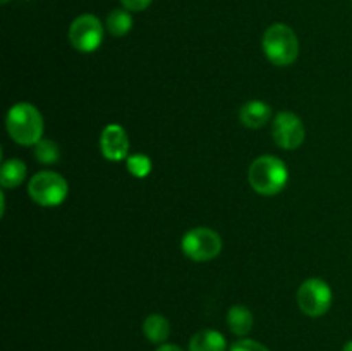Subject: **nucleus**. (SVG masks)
Returning a JSON list of instances; mask_svg holds the SVG:
<instances>
[{
    "label": "nucleus",
    "mask_w": 352,
    "mask_h": 351,
    "mask_svg": "<svg viewBox=\"0 0 352 351\" xmlns=\"http://www.w3.org/2000/svg\"><path fill=\"white\" fill-rule=\"evenodd\" d=\"M2 2H7V0H2Z\"/></svg>",
    "instance_id": "obj_22"
},
{
    "label": "nucleus",
    "mask_w": 352,
    "mask_h": 351,
    "mask_svg": "<svg viewBox=\"0 0 352 351\" xmlns=\"http://www.w3.org/2000/svg\"><path fill=\"white\" fill-rule=\"evenodd\" d=\"M31 200L41 206H57L67 198L69 184L60 174L52 171L36 172L28 182Z\"/></svg>",
    "instance_id": "obj_4"
},
{
    "label": "nucleus",
    "mask_w": 352,
    "mask_h": 351,
    "mask_svg": "<svg viewBox=\"0 0 352 351\" xmlns=\"http://www.w3.org/2000/svg\"><path fill=\"white\" fill-rule=\"evenodd\" d=\"M263 52L272 64L285 67L298 58L299 40L287 24H272L263 34Z\"/></svg>",
    "instance_id": "obj_3"
},
{
    "label": "nucleus",
    "mask_w": 352,
    "mask_h": 351,
    "mask_svg": "<svg viewBox=\"0 0 352 351\" xmlns=\"http://www.w3.org/2000/svg\"><path fill=\"white\" fill-rule=\"evenodd\" d=\"M105 26L107 31H109L112 36H124V34L129 33L131 28H133V17H131L127 9H113L112 12L107 16Z\"/></svg>",
    "instance_id": "obj_15"
},
{
    "label": "nucleus",
    "mask_w": 352,
    "mask_h": 351,
    "mask_svg": "<svg viewBox=\"0 0 352 351\" xmlns=\"http://www.w3.org/2000/svg\"><path fill=\"white\" fill-rule=\"evenodd\" d=\"M298 306L308 317L325 315L332 306V289L322 279H308L298 289Z\"/></svg>",
    "instance_id": "obj_6"
},
{
    "label": "nucleus",
    "mask_w": 352,
    "mask_h": 351,
    "mask_svg": "<svg viewBox=\"0 0 352 351\" xmlns=\"http://www.w3.org/2000/svg\"><path fill=\"white\" fill-rule=\"evenodd\" d=\"M143 334L150 343L165 344L170 336V323L160 313H151L143 322Z\"/></svg>",
    "instance_id": "obj_12"
},
{
    "label": "nucleus",
    "mask_w": 352,
    "mask_h": 351,
    "mask_svg": "<svg viewBox=\"0 0 352 351\" xmlns=\"http://www.w3.org/2000/svg\"><path fill=\"white\" fill-rule=\"evenodd\" d=\"M34 158H36L40 164L45 165L57 164L58 158H60L58 145L52 140H43V138H41V140L34 145Z\"/></svg>",
    "instance_id": "obj_16"
},
{
    "label": "nucleus",
    "mask_w": 352,
    "mask_h": 351,
    "mask_svg": "<svg viewBox=\"0 0 352 351\" xmlns=\"http://www.w3.org/2000/svg\"><path fill=\"white\" fill-rule=\"evenodd\" d=\"M229 351H270V350L254 339H239L229 348Z\"/></svg>",
    "instance_id": "obj_18"
},
{
    "label": "nucleus",
    "mask_w": 352,
    "mask_h": 351,
    "mask_svg": "<svg viewBox=\"0 0 352 351\" xmlns=\"http://www.w3.org/2000/svg\"><path fill=\"white\" fill-rule=\"evenodd\" d=\"M124 6V9L134 10V12H140V10H144L148 6H150L153 0H120Z\"/></svg>",
    "instance_id": "obj_19"
},
{
    "label": "nucleus",
    "mask_w": 352,
    "mask_h": 351,
    "mask_svg": "<svg viewBox=\"0 0 352 351\" xmlns=\"http://www.w3.org/2000/svg\"><path fill=\"white\" fill-rule=\"evenodd\" d=\"M182 251L195 262H210L222 251V237L210 227H195L182 236Z\"/></svg>",
    "instance_id": "obj_5"
},
{
    "label": "nucleus",
    "mask_w": 352,
    "mask_h": 351,
    "mask_svg": "<svg viewBox=\"0 0 352 351\" xmlns=\"http://www.w3.org/2000/svg\"><path fill=\"white\" fill-rule=\"evenodd\" d=\"M253 313L244 305H234L227 313V326L230 332L239 337L250 334V330L253 329Z\"/></svg>",
    "instance_id": "obj_13"
},
{
    "label": "nucleus",
    "mask_w": 352,
    "mask_h": 351,
    "mask_svg": "<svg viewBox=\"0 0 352 351\" xmlns=\"http://www.w3.org/2000/svg\"><path fill=\"white\" fill-rule=\"evenodd\" d=\"M157 351H184L182 350V348H179V346H175V344H162L160 348H158Z\"/></svg>",
    "instance_id": "obj_20"
},
{
    "label": "nucleus",
    "mask_w": 352,
    "mask_h": 351,
    "mask_svg": "<svg viewBox=\"0 0 352 351\" xmlns=\"http://www.w3.org/2000/svg\"><path fill=\"white\" fill-rule=\"evenodd\" d=\"M126 165L127 171H129L134 178L143 179L151 172V158L143 153L129 155V157L126 158Z\"/></svg>",
    "instance_id": "obj_17"
},
{
    "label": "nucleus",
    "mask_w": 352,
    "mask_h": 351,
    "mask_svg": "<svg viewBox=\"0 0 352 351\" xmlns=\"http://www.w3.org/2000/svg\"><path fill=\"white\" fill-rule=\"evenodd\" d=\"M250 184L258 195L272 196L280 193L289 181V171L275 155H261L254 158L248 171Z\"/></svg>",
    "instance_id": "obj_2"
},
{
    "label": "nucleus",
    "mask_w": 352,
    "mask_h": 351,
    "mask_svg": "<svg viewBox=\"0 0 352 351\" xmlns=\"http://www.w3.org/2000/svg\"><path fill=\"white\" fill-rule=\"evenodd\" d=\"M239 119L243 126L250 129H260L272 119V107L261 100H251L241 107Z\"/></svg>",
    "instance_id": "obj_10"
},
{
    "label": "nucleus",
    "mask_w": 352,
    "mask_h": 351,
    "mask_svg": "<svg viewBox=\"0 0 352 351\" xmlns=\"http://www.w3.org/2000/svg\"><path fill=\"white\" fill-rule=\"evenodd\" d=\"M6 126L9 136L24 147H34L43 136V116L36 107L28 102L10 107L6 117Z\"/></svg>",
    "instance_id": "obj_1"
},
{
    "label": "nucleus",
    "mask_w": 352,
    "mask_h": 351,
    "mask_svg": "<svg viewBox=\"0 0 352 351\" xmlns=\"http://www.w3.org/2000/svg\"><path fill=\"white\" fill-rule=\"evenodd\" d=\"M342 351H352V341H347V343L344 344Z\"/></svg>",
    "instance_id": "obj_21"
},
{
    "label": "nucleus",
    "mask_w": 352,
    "mask_h": 351,
    "mask_svg": "<svg viewBox=\"0 0 352 351\" xmlns=\"http://www.w3.org/2000/svg\"><path fill=\"white\" fill-rule=\"evenodd\" d=\"M100 150L107 160L120 162L127 158L129 138H127L126 129L119 124H109L100 136Z\"/></svg>",
    "instance_id": "obj_9"
},
{
    "label": "nucleus",
    "mask_w": 352,
    "mask_h": 351,
    "mask_svg": "<svg viewBox=\"0 0 352 351\" xmlns=\"http://www.w3.org/2000/svg\"><path fill=\"white\" fill-rule=\"evenodd\" d=\"M188 351H227V341L219 330L203 329L189 339Z\"/></svg>",
    "instance_id": "obj_11"
},
{
    "label": "nucleus",
    "mask_w": 352,
    "mask_h": 351,
    "mask_svg": "<svg viewBox=\"0 0 352 351\" xmlns=\"http://www.w3.org/2000/svg\"><path fill=\"white\" fill-rule=\"evenodd\" d=\"M275 143L284 150H296L305 143L306 129L301 117L294 112H278L272 126Z\"/></svg>",
    "instance_id": "obj_8"
},
{
    "label": "nucleus",
    "mask_w": 352,
    "mask_h": 351,
    "mask_svg": "<svg viewBox=\"0 0 352 351\" xmlns=\"http://www.w3.org/2000/svg\"><path fill=\"white\" fill-rule=\"evenodd\" d=\"M69 41L72 47L82 54H91L102 45L103 26L93 14H82L72 21L69 28Z\"/></svg>",
    "instance_id": "obj_7"
},
{
    "label": "nucleus",
    "mask_w": 352,
    "mask_h": 351,
    "mask_svg": "<svg viewBox=\"0 0 352 351\" xmlns=\"http://www.w3.org/2000/svg\"><path fill=\"white\" fill-rule=\"evenodd\" d=\"M26 164L19 158H9L3 160L2 171H0V184L3 188H16L26 179Z\"/></svg>",
    "instance_id": "obj_14"
}]
</instances>
